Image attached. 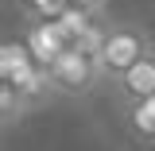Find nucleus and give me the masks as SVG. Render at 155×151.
<instances>
[{"mask_svg": "<svg viewBox=\"0 0 155 151\" xmlns=\"http://www.w3.org/2000/svg\"><path fill=\"white\" fill-rule=\"evenodd\" d=\"M151 47H155V39L147 35V27H140V23H105V35L97 43V62H101L105 81L124 77Z\"/></svg>", "mask_w": 155, "mask_h": 151, "instance_id": "obj_1", "label": "nucleus"}, {"mask_svg": "<svg viewBox=\"0 0 155 151\" xmlns=\"http://www.w3.org/2000/svg\"><path fill=\"white\" fill-rule=\"evenodd\" d=\"M47 74H51V89H54L58 97H89L97 85L105 81L97 54L85 51V47H70Z\"/></svg>", "mask_w": 155, "mask_h": 151, "instance_id": "obj_2", "label": "nucleus"}, {"mask_svg": "<svg viewBox=\"0 0 155 151\" xmlns=\"http://www.w3.org/2000/svg\"><path fill=\"white\" fill-rule=\"evenodd\" d=\"M113 93H116V101H120L124 109H136V105H143V101H155V47L140 58L124 77L113 81Z\"/></svg>", "mask_w": 155, "mask_h": 151, "instance_id": "obj_3", "label": "nucleus"}, {"mask_svg": "<svg viewBox=\"0 0 155 151\" xmlns=\"http://www.w3.org/2000/svg\"><path fill=\"white\" fill-rule=\"evenodd\" d=\"M23 43H27V51H31V58H35V66H43V70H51L58 58L74 47L70 35H66L58 23H27Z\"/></svg>", "mask_w": 155, "mask_h": 151, "instance_id": "obj_4", "label": "nucleus"}, {"mask_svg": "<svg viewBox=\"0 0 155 151\" xmlns=\"http://www.w3.org/2000/svg\"><path fill=\"white\" fill-rule=\"evenodd\" d=\"M35 58L27 51V43H16V39H8L4 47H0V77H4V85H23L27 77L35 74Z\"/></svg>", "mask_w": 155, "mask_h": 151, "instance_id": "obj_5", "label": "nucleus"}, {"mask_svg": "<svg viewBox=\"0 0 155 151\" xmlns=\"http://www.w3.org/2000/svg\"><path fill=\"white\" fill-rule=\"evenodd\" d=\"M0 113H4V124H16V116L27 113V101L16 85H0Z\"/></svg>", "mask_w": 155, "mask_h": 151, "instance_id": "obj_6", "label": "nucleus"}, {"mask_svg": "<svg viewBox=\"0 0 155 151\" xmlns=\"http://www.w3.org/2000/svg\"><path fill=\"white\" fill-rule=\"evenodd\" d=\"M66 4L85 12V16H93V19H105V8H109V0H66Z\"/></svg>", "mask_w": 155, "mask_h": 151, "instance_id": "obj_7", "label": "nucleus"}, {"mask_svg": "<svg viewBox=\"0 0 155 151\" xmlns=\"http://www.w3.org/2000/svg\"><path fill=\"white\" fill-rule=\"evenodd\" d=\"M43 4H47V0H19V12H23V19H31L39 8H43Z\"/></svg>", "mask_w": 155, "mask_h": 151, "instance_id": "obj_8", "label": "nucleus"}]
</instances>
